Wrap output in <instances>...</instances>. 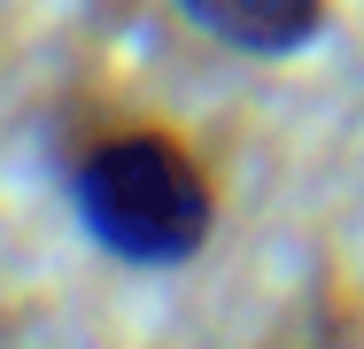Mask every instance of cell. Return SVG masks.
<instances>
[{
    "instance_id": "1",
    "label": "cell",
    "mask_w": 364,
    "mask_h": 349,
    "mask_svg": "<svg viewBox=\"0 0 364 349\" xmlns=\"http://www.w3.org/2000/svg\"><path fill=\"white\" fill-rule=\"evenodd\" d=\"M63 202L93 256L124 272H186L218 241V171L163 117H93L63 155Z\"/></svg>"
},
{
    "instance_id": "2",
    "label": "cell",
    "mask_w": 364,
    "mask_h": 349,
    "mask_svg": "<svg viewBox=\"0 0 364 349\" xmlns=\"http://www.w3.org/2000/svg\"><path fill=\"white\" fill-rule=\"evenodd\" d=\"M171 8L186 16V31H202L240 63H294L333 24V0H171Z\"/></svg>"
}]
</instances>
